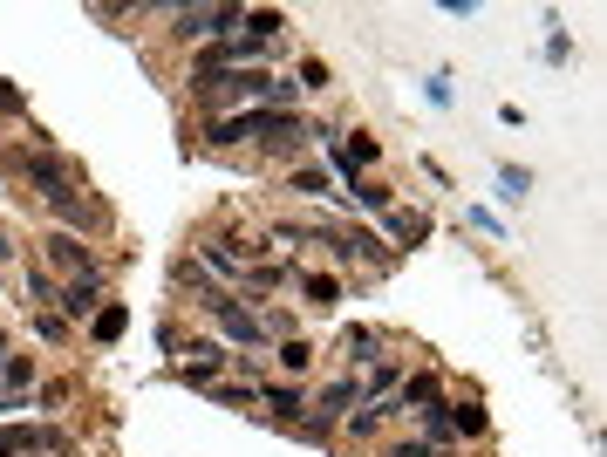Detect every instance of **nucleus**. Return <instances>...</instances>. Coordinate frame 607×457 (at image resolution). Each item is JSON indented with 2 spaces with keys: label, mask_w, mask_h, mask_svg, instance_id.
<instances>
[{
  "label": "nucleus",
  "mask_w": 607,
  "mask_h": 457,
  "mask_svg": "<svg viewBox=\"0 0 607 457\" xmlns=\"http://www.w3.org/2000/svg\"><path fill=\"white\" fill-rule=\"evenodd\" d=\"M212 144H280V151H301L307 144V123L301 110H232L205 123Z\"/></svg>",
  "instance_id": "nucleus-1"
},
{
  "label": "nucleus",
  "mask_w": 607,
  "mask_h": 457,
  "mask_svg": "<svg viewBox=\"0 0 607 457\" xmlns=\"http://www.w3.org/2000/svg\"><path fill=\"white\" fill-rule=\"evenodd\" d=\"M7 171H21V185L35 191L48 212H55V205H69V198H82V171H76L62 151H48V144H35V151H14V157H7Z\"/></svg>",
  "instance_id": "nucleus-2"
},
{
  "label": "nucleus",
  "mask_w": 607,
  "mask_h": 457,
  "mask_svg": "<svg viewBox=\"0 0 607 457\" xmlns=\"http://www.w3.org/2000/svg\"><path fill=\"white\" fill-rule=\"evenodd\" d=\"M246 21V7H171V35L191 41V48H212V41H232Z\"/></svg>",
  "instance_id": "nucleus-3"
},
{
  "label": "nucleus",
  "mask_w": 607,
  "mask_h": 457,
  "mask_svg": "<svg viewBox=\"0 0 607 457\" xmlns=\"http://www.w3.org/2000/svg\"><path fill=\"white\" fill-rule=\"evenodd\" d=\"M205 314L219 321V335H226L232 348H246V355H260V348H266L260 307H246V301H239V294H212V301H205Z\"/></svg>",
  "instance_id": "nucleus-4"
},
{
  "label": "nucleus",
  "mask_w": 607,
  "mask_h": 457,
  "mask_svg": "<svg viewBox=\"0 0 607 457\" xmlns=\"http://www.w3.org/2000/svg\"><path fill=\"white\" fill-rule=\"evenodd\" d=\"M205 273H219V280H246V267L260 260V246H246V239H226V232H212V239H198V253H191Z\"/></svg>",
  "instance_id": "nucleus-5"
},
{
  "label": "nucleus",
  "mask_w": 607,
  "mask_h": 457,
  "mask_svg": "<svg viewBox=\"0 0 607 457\" xmlns=\"http://www.w3.org/2000/svg\"><path fill=\"white\" fill-rule=\"evenodd\" d=\"M41 253H48V267L55 273H69V280H103V267H96V253H89V246H82V232H48V239H41Z\"/></svg>",
  "instance_id": "nucleus-6"
},
{
  "label": "nucleus",
  "mask_w": 607,
  "mask_h": 457,
  "mask_svg": "<svg viewBox=\"0 0 607 457\" xmlns=\"http://www.w3.org/2000/svg\"><path fill=\"white\" fill-rule=\"evenodd\" d=\"M41 382V362L35 355H0V417L7 410H28V389Z\"/></svg>",
  "instance_id": "nucleus-7"
},
{
  "label": "nucleus",
  "mask_w": 607,
  "mask_h": 457,
  "mask_svg": "<svg viewBox=\"0 0 607 457\" xmlns=\"http://www.w3.org/2000/svg\"><path fill=\"white\" fill-rule=\"evenodd\" d=\"M382 362V328H342V369H376Z\"/></svg>",
  "instance_id": "nucleus-8"
},
{
  "label": "nucleus",
  "mask_w": 607,
  "mask_h": 457,
  "mask_svg": "<svg viewBox=\"0 0 607 457\" xmlns=\"http://www.w3.org/2000/svg\"><path fill=\"white\" fill-rule=\"evenodd\" d=\"M103 301H110V294H103V280H69V287L55 294V307H62L69 321H96V307H103Z\"/></svg>",
  "instance_id": "nucleus-9"
},
{
  "label": "nucleus",
  "mask_w": 607,
  "mask_h": 457,
  "mask_svg": "<svg viewBox=\"0 0 607 457\" xmlns=\"http://www.w3.org/2000/svg\"><path fill=\"white\" fill-rule=\"evenodd\" d=\"M260 403L280 423H301L307 417V389H301V382H260Z\"/></svg>",
  "instance_id": "nucleus-10"
},
{
  "label": "nucleus",
  "mask_w": 607,
  "mask_h": 457,
  "mask_svg": "<svg viewBox=\"0 0 607 457\" xmlns=\"http://www.w3.org/2000/svg\"><path fill=\"white\" fill-rule=\"evenodd\" d=\"M226 362H232V355H226V342H191V362H185V369H178V376H185L191 389H205V382L219 376Z\"/></svg>",
  "instance_id": "nucleus-11"
},
{
  "label": "nucleus",
  "mask_w": 607,
  "mask_h": 457,
  "mask_svg": "<svg viewBox=\"0 0 607 457\" xmlns=\"http://www.w3.org/2000/svg\"><path fill=\"white\" fill-rule=\"evenodd\" d=\"M348 410H362V382H355V376L328 382V389H321V403H314V417H328V423H342Z\"/></svg>",
  "instance_id": "nucleus-12"
},
{
  "label": "nucleus",
  "mask_w": 607,
  "mask_h": 457,
  "mask_svg": "<svg viewBox=\"0 0 607 457\" xmlns=\"http://www.w3.org/2000/svg\"><path fill=\"white\" fill-rule=\"evenodd\" d=\"M123 328H130V307H123V301H103V307H96V321H89V342L110 348V342H123Z\"/></svg>",
  "instance_id": "nucleus-13"
},
{
  "label": "nucleus",
  "mask_w": 607,
  "mask_h": 457,
  "mask_svg": "<svg viewBox=\"0 0 607 457\" xmlns=\"http://www.w3.org/2000/svg\"><path fill=\"white\" fill-rule=\"evenodd\" d=\"M280 28H287V14H280V7H246V21H239V35L266 41V48L280 41Z\"/></svg>",
  "instance_id": "nucleus-14"
},
{
  "label": "nucleus",
  "mask_w": 607,
  "mask_h": 457,
  "mask_svg": "<svg viewBox=\"0 0 607 457\" xmlns=\"http://www.w3.org/2000/svg\"><path fill=\"white\" fill-rule=\"evenodd\" d=\"M444 417H451V437L464 444V437H485L492 430V417L478 410V403H444Z\"/></svg>",
  "instance_id": "nucleus-15"
},
{
  "label": "nucleus",
  "mask_w": 607,
  "mask_h": 457,
  "mask_svg": "<svg viewBox=\"0 0 607 457\" xmlns=\"http://www.w3.org/2000/svg\"><path fill=\"white\" fill-rule=\"evenodd\" d=\"M382 219H389V232H396L403 246H417V239H430V219H423V212H410V205H389Z\"/></svg>",
  "instance_id": "nucleus-16"
},
{
  "label": "nucleus",
  "mask_w": 607,
  "mask_h": 457,
  "mask_svg": "<svg viewBox=\"0 0 607 457\" xmlns=\"http://www.w3.org/2000/svg\"><path fill=\"white\" fill-rule=\"evenodd\" d=\"M301 294H307L314 307H342V280H335V273H314V267H307V273H301Z\"/></svg>",
  "instance_id": "nucleus-17"
},
{
  "label": "nucleus",
  "mask_w": 607,
  "mask_h": 457,
  "mask_svg": "<svg viewBox=\"0 0 607 457\" xmlns=\"http://www.w3.org/2000/svg\"><path fill=\"white\" fill-rule=\"evenodd\" d=\"M280 185L294 191V198H321V191H328V171H321V164H294Z\"/></svg>",
  "instance_id": "nucleus-18"
},
{
  "label": "nucleus",
  "mask_w": 607,
  "mask_h": 457,
  "mask_svg": "<svg viewBox=\"0 0 607 457\" xmlns=\"http://www.w3.org/2000/svg\"><path fill=\"white\" fill-rule=\"evenodd\" d=\"M28 328H35L41 342H55V348H62V342H76V328H69V321H62L55 307H35V314H28Z\"/></svg>",
  "instance_id": "nucleus-19"
},
{
  "label": "nucleus",
  "mask_w": 607,
  "mask_h": 457,
  "mask_svg": "<svg viewBox=\"0 0 607 457\" xmlns=\"http://www.w3.org/2000/svg\"><path fill=\"white\" fill-rule=\"evenodd\" d=\"M348 198H355V205H369V212H389V205H396V191L376 185V178H348Z\"/></svg>",
  "instance_id": "nucleus-20"
},
{
  "label": "nucleus",
  "mask_w": 607,
  "mask_h": 457,
  "mask_svg": "<svg viewBox=\"0 0 607 457\" xmlns=\"http://www.w3.org/2000/svg\"><path fill=\"white\" fill-rule=\"evenodd\" d=\"M273 355H280V369H287V376H294V382H301V376H307V369H314V348H307V342H301V335H287V342L273 348Z\"/></svg>",
  "instance_id": "nucleus-21"
},
{
  "label": "nucleus",
  "mask_w": 607,
  "mask_h": 457,
  "mask_svg": "<svg viewBox=\"0 0 607 457\" xmlns=\"http://www.w3.org/2000/svg\"><path fill=\"white\" fill-rule=\"evenodd\" d=\"M205 389H212V403H226V410H253V403H260L253 382H205Z\"/></svg>",
  "instance_id": "nucleus-22"
},
{
  "label": "nucleus",
  "mask_w": 607,
  "mask_h": 457,
  "mask_svg": "<svg viewBox=\"0 0 607 457\" xmlns=\"http://www.w3.org/2000/svg\"><path fill=\"white\" fill-rule=\"evenodd\" d=\"M498 191H505V198H526L532 171H526V164H498Z\"/></svg>",
  "instance_id": "nucleus-23"
},
{
  "label": "nucleus",
  "mask_w": 607,
  "mask_h": 457,
  "mask_svg": "<svg viewBox=\"0 0 607 457\" xmlns=\"http://www.w3.org/2000/svg\"><path fill=\"white\" fill-rule=\"evenodd\" d=\"M55 294H62V287H55L41 267H28V307H55Z\"/></svg>",
  "instance_id": "nucleus-24"
},
{
  "label": "nucleus",
  "mask_w": 607,
  "mask_h": 457,
  "mask_svg": "<svg viewBox=\"0 0 607 457\" xmlns=\"http://www.w3.org/2000/svg\"><path fill=\"white\" fill-rule=\"evenodd\" d=\"M294 82H301V96H307V89H328V62H314V55H307Z\"/></svg>",
  "instance_id": "nucleus-25"
},
{
  "label": "nucleus",
  "mask_w": 607,
  "mask_h": 457,
  "mask_svg": "<svg viewBox=\"0 0 607 457\" xmlns=\"http://www.w3.org/2000/svg\"><path fill=\"white\" fill-rule=\"evenodd\" d=\"M0 116H28V96H21L7 76H0Z\"/></svg>",
  "instance_id": "nucleus-26"
},
{
  "label": "nucleus",
  "mask_w": 607,
  "mask_h": 457,
  "mask_svg": "<svg viewBox=\"0 0 607 457\" xmlns=\"http://www.w3.org/2000/svg\"><path fill=\"white\" fill-rule=\"evenodd\" d=\"M69 396H76V382H48V389H41V410H62Z\"/></svg>",
  "instance_id": "nucleus-27"
},
{
  "label": "nucleus",
  "mask_w": 607,
  "mask_h": 457,
  "mask_svg": "<svg viewBox=\"0 0 607 457\" xmlns=\"http://www.w3.org/2000/svg\"><path fill=\"white\" fill-rule=\"evenodd\" d=\"M423 96H430L437 110H451V76H430V82H423Z\"/></svg>",
  "instance_id": "nucleus-28"
}]
</instances>
